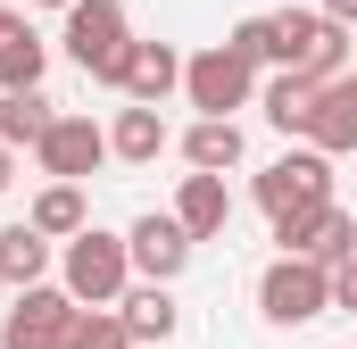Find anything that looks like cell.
I'll list each match as a JSON object with an SVG mask.
<instances>
[{"mask_svg": "<svg viewBox=\"0 0 357 349\" xmlns=\"http://www.w3.org/2000/svg\"><path fill=\"white\" fill-rule=\"evenodd\" d=\"M125 50H133L125 0H67V59L84 67L91 84L116 91V75H125Z\"/></svg>", "mask_w": 357, "mask_h": 349, "instance_id": "7a4b0ae2", "label": "cell"}, {"mask_svg": "<svg viewBox=\"0 0 357 349\" xmlns=\"http://www.w3.org/2000/svg\"><path fill=\"white\" fill-rule=\"evenodd\" d=\"M59 283H67L84 308H116V299H125V283H133V250H125V233L84 225V233L59 250Z\"/></svg>", "mask_w": 357, "mask_h": 349, "instance_id": "6da1fadb", "label": "cell"}, {"mask_svg": "<svg viewBox=\"0 0 357 349\" xmlns=\"http://www.w3.org/2000/svg\"><path fill=\"white\" fill-rule=\"evenodd\" d=\"M116 316H125V333H133V341H158L167 349V333H175V283H150V274H142V283H125V299H116Z\"/></svg>", "mask_w": 357, "mask_h": 349, "instance_id": "9a60e30c", "label": "cell"}, {"mask_svg": "<svg viewBox=\"0 0 357 349\" xmlns=\"http://www.w3.org/2000/svg\"><path fill=\"white\" fill-rule=\"evenodd\" d=\"M8 183H17V150L0 142V191H8Z\"/></svg>", "mask_w": 357, "mask_h": 349, "instance_id": "484cf974", "label": "cell"}, {"mask_svg": "<svg viewBox=\"0 0 357 349\" xmlns=\"http://www.w3.org/2000/svg\"><path fill=\"white\" fill-rule=\"evenodd\" d=\"M225 42H233V50H241L250 67H274V17H241V25H233Z\"/></svg>", "mask_w": 357, "mask_h": 349, "instance_id": "603a6c76", "label": "cell"}, {"mask_svg": "<svg viewBox=\"0 0 357 349\" xmlns=\"http://www.w3.org/2000/svg\"><path fill=\"white\" fill-rule=\"evenodd\" d=\"M67 349H133V333H125V316H116V308H75Z\"/></svg>", "mask_w": 357, "mask_h": 349, "instance_id": "7402d4cb", "label": "cell"}, {"mask_svg": "<svg viewBox=\"0 0 357 349\" xmlns=\"http://www.w3.org/2000/svg\"><path fill=\"white\" fill-rule=\"evenodd\" d=\"M316 200H333V158L307 142V150H282L266 174H258V208L266 216H291V208H316Z\"/></svg>", "mask_w": 357, "mask_h": 349, "instance_id": "ba28073f", "label": "cell"}, {"mask_svg": "<svg viewBox=\"0 0 357 349\" xmlns=\"http://www.w3.org/2000/svg\"><path fill=\"white\" fill-rule=\"evenodd\" d=\"M50 133V100H42V84L33 91H0V142L17 150V142H42Z\"/></svg>", "mask_w": 357, "mask_h": 349, "instance_id": "44dd1931", "label": "cell"}, {"mask_svg": "<svg viewBox=\"0 0 357 349\" xmlns=\"http://www.w3.org/2000/svg\"><path fill=\"white\" fill-rule=\"evenodd\" d=\"M324 17H333V25H349V34H357V0H324Z\"/></svg>", "mask_w": 357, "mask_h": 349, "instance_id": "d4e9b609", "label": "cell"}, {"mask_svg": "<svg viewBox=\"0 0 357 349\" xmlns=\"http://www.w3.org/2000/svg\"><path fill=\"white\" fill-rule=\"evenodd\" d=\"M241 150H250V142H241V125H233V117H199V125L183 133V158H191V167H208V174L241 167Z\"/></svg>", "mask_w": 357, "mask_h": 349, "instance_id": "d6986e66", "label": "cell"}, {"mask_svg": "<svg viewBox=\"0 0 357 349\" xmlns=\"http://www.w3.org/2000/svg\"><path fill=\"white\" fill-rule=\"evenodd\" d=\"M50 8H67V0H50Z\"/></svg>", "mask_w": 357, "mask_h": 349, "instance_id": "83f0119b", "label": "cell"}, {"mask_svg": "<svg viewBox=\"0 0 357 349\" xmlns=\"http://www.w3.org/2000/svg\"><path fill=\"white\" fill-rule=\"evenodd\" d=\"M75 291L67 283H25L17 308L0 316V349H67V325H75Z\"/></svg>", "mask_w": 357, "mask_h": 349, "instance_id": "8992f818", "label": "cell"}, {"mask_svg": "<svg viewBox=\"0 0 357 349\" xmlns=\"http://www.w3.org/2000/svg\"><path fill=\"white\" fill-rule=\"evenodd\" d=\"M274 67H299V75L333 84L349 67V25H333L324 8H274Z\"/></svg>", "mask_w": 357, "mask_h": 349, "instance_id": "3957f363", "label": "cell"}, {"mask_svg": "<svg viewBox=\"0 0 357 349\" xmlns=\"http://www.w3.org/2000/svg\"><path fill=\"white\" fill-rule=\"evenodd\" d=\"M349 84H357V75H349Z\"/></svg>", "mask_w": 357, "mask_h": 349, "instance_id": "f1b7e54d", "label": "cell"}, {"mask_svg": "<svg viewBox=\"0 0 357 349\" xmlns=\"http://www.w3.org/2000/svg\"><path fill=\"white\" fill-rule=\"evenodd\" d=\"M250 91H258V67L233 42H208L199 59H183V100L199 117H233V108H250Z\"/></svg>", "mask_w": 357, "mask_h": 349, "instance_id": "5b68a950", "label": "cell"}, {"mask_svg": "<svg viewBox=\"0 0 357 349\" xmlns=\"http://www.w3.org/2000/svg\"><path fill=\"white\" fill-rule=\"evenodd\" d=\"M167 142H175V133H167V117H158L150 100H125L116 125H108V158H125V167H158Z\"/></svg>", "mask_w": 357, "mask_h": 349, "instance_id": "5bb4252c", "label": "cell"}, {"mask_svg": "<svg viewBox=\"0 0 357 349\" xmlns=\"http://www.w3.org/2000/svg\"><path fill=\"white\" fill-rule=\"evenodd\" d=\"M274 242L291 250V258H316V266H341L357 250V216L341 200H316V208H291V216H274Z\"/></svg>", "mask_w": 357, "mask_h": 349, "instance_id": "52a82bcc", "label": "cell"}, {"mask_svg": "<svg viewBox=\"0 0 357 349\" xmlns=\"http://www.w3.org/2000/svg\"><path fill=\"white\" fill-rule=\"evenodd\" d=\"M50 250H59V242H50L33 216H25V225H0V283H17V291H25V283H50Z\"/></svg>", "mask_w": 357, "mask_h": 349, "instance_id": "2e32d148", "label": "cell"}, {"mask_svg": "<svg viewBox=\"0 0 357 349\" xmlns=\"http://www.w3.org/2000/svg\"><path fill=\"white\" fill-rule=\"evenodd\" d=\"M116 91H125V100L167 108V100L183 91V50H175V42H133V50H125V75H116Z\"/></svg>", "mask_w": 357, "mask_h": 349, "instance_id": "8fae6325", "label": "cell"}, {"mask_svg": "<svg viewBox=\"0 0 357 349\" xmlns=\"http://www.w3.org/2000/svg\"><path fill=\"white\" fill-rule=\"evenodd\" d=\"M324 308H333V266L282 250V258L258 274V316H266V325H316Z\"/></svg>", "mask_w": 357, "mask_h": 349, "instance_id": "277c9868", "label": "cell"}, {"mask_svg": "<svg viewBox=\"0 0 357 349\" xmlns=\"http://www.w3.org/2000/svg\"><path fill=\"white\" fill-rule=\"evenodd\" d=\"M42 75H50V42L25 17H8V34H0V91H33Z\"/></svg>", "mask_w": 357, "mask_h": 349, "instance_id": "e0dca14e", "label": "cell"}, {"mask_svg": "<svg viewBox=\"0 0 357 349\" xmlns=\"http://www.w3.org/2000/svg\"><path fill=\"white\" fill-rule=\"evenodd\" d=\"M316 75H299V67H282V75H274L266 84V125L274 133H299V142H307V117H316Z\"/></svg>", "mask_w": 357, "mask_h": 349, "instance_id": "ac0fdd59", "label": "cell"}, {"mask_svg": "<svg viewBox=\"0 0 357 349\" xmlns=\"http://www.w3.org/2000/svg\"><path fill=\"white\" fill-rule=\"evenodd\" d=\"M125 250H133V274H150V283H175L183 266H191V233H183V216H133V233H125Z\"/></svg>", "mask_w": 357, "mask_h": 349, "instance_id": "30bf717a", "label": "cell"}, {"mask_svg": "<svg viewBox=\"0 0 357 349\" xmlns=\"http://www.w3.org/2000/svg\"><path fill=\"white\" fill-rule=\"evenodd\" d=\"M33 158L50 183H84V174L108 167V125H91V117H50V133L33 142Z\"/></svg>", "mask_w": 357, "mask_h": 349, "instance_id": "9c48e42d", "label": "cell"}, {"mask_svg": "<svg viewBox=\"0 0 357 349\" xmlns=\"http://www.w3.org/2000/svg\"><path fill=\"white\" fill-rule=\"evenodd\" d=\"M175 216H183L191 242H225V225H233V191H225V174L191 167V174H183V191H175Z\"/></svg>", "mask_w": 357, "mask_h": 349, "instance_id": "7c38bea8", "label": "cell"}, {"mask_svg": "<svg viewBox=\"0 0 357 349\" xmlns=\"http://www.w3.org/2000/svg\"><path fill=\"white\" fill-rule=\"evenodd\" d=\"M333 308H349V316H357V250L333 266Z\"/></svg>", "mask_w": 357, "mask_h": 349, "instance_id": "cb8c5ba5", "label": "cell"}, {"mask_svg": "<svg viewBox=\"0 0 357 349\" xmlns=\"http://www.w3.org/2000/svg\"><path fill=\"white\" fill-rule=\"evenodd\" d=\"M25 216H33V225H42L50 242H75V233L91 225V208H84V183H42Z\"/></svg>", "mask_w": 357, "mask_h": 349, "instance_id": "ffe728a7", "label": "cell"}, {"mask_svg": "<svg viewBox=\"0 0 357 349\" xmlns=\"http://www.w3.org/2000/svg\"><path fill=\"white\" fill-rule=\"evenodd\" d=\"M307 142H316L324 158H349V150H357V84H349V75H333V84L316 91V117H307Z\"/></svg>", "mask_w": 357, "mask_h": 349, "instance_id": "4fadbf2b", "label": "cell"}, {"mask_svg": "<svg viewBox=\"0 0 357 349\" xmlns=\"http://www.w3.org/2000/svg\"><path fill=\"white\" fill-rule=\"evenodd\" d=\"M0 34H8V8H0Z\"/></svg>", "mask_w": 357, "mask_h": 349, "instance_id": "4316f807", "label": "cell"}]
</instances>
